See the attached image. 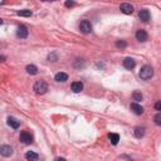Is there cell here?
Segmentation results:
<instances>
[{
  "label": "cell",
  "instance_id": "6da1fadb",
  "mask_svg": "<svg viewBox=\"0 0 161 161\" xmlns=\"http://www.w3.org/2000/svg\"><path fill=\"white\" fill-rule=\"evenodd\" d=\"M139 74H140V78H141V79L149 80V79H151L152 76H154V68H152L151 65H143Z\"/></svg>",
  "mask_w": 161,
  "mask_h": 161
},
{
  "label": "cell",
  "instance_id": "7a4b0ae2",
  "mask_svg": "<svg viewBox=\"0 0 161 161\" xmlns=\"http://www.w3.org/2000/svg\"><path fill=\"white\" fill-rule=\"evenodd\" d=\"M33 89H34L35 93H38V95H43V93H45L48 91V84L44 82V80H38V82H35Z\"/></svg>",
  "mask_w": 161,
  "mask_h": 161
},
{
  "label": "cell",
  "instance_id": "3957f363",
  "mask_svg": "<svg viewBox=\"0 0 161 161\" xmlns=\"http://www.w3.org/2000/svg\"><path fill=\"white\" fill-rule=\"evenodd\" d=\"M19 139H20V141H22L23 143H25V145H30V143L33 142V136L30 135L28 131H23V132L20 133Z\"/></svg>",
  "mask_w": 161,
  "mask_h": 161
},
{
  "label": "cell",
  "instance_id": "277c9868",
  "mask_svg": "<svg viewBox=\"0 0 161 161\" xmlns=\"http://www.w3.org/2000/svg\"><path fill=\"white\" fill-rule=\"evenodd\" d=\"M79 30L82 32L83 34H88L92 32V24L88 22V20H83V22H80L79 24Z\"/></svg>",
  "mask_w": 161,
  "mask_h": 161
},
{
  "label": "cell",
  "instance_id": "5b68a950",
  "mask_svg": "<svg viewBox=\"0 0 161 161\" xmlns=\"http://www.w3.org/2000/svg\"><path fill=\"white\" fill-rule=\"evenodd\" d=\"M0 154H2L4 157H9L13 155V147L9 145H3L0 147Z\"/></svg>",
  "mask_w": 161,
  "mask_h": 161
},
{
  "label": "cell",
  "instance_id": "8992f818",
  "mask_svg": "<svg viewBox=\"0 0 161 161\" xmlns=\"http://www.w3.org/2000/svg\"><path fill=\"white\" fill-rule=\"evenodd\" d=\"M139 18H140L141 22L147 23V22L150 20V11L147 10V9H142V10H140V13H139Z\"/></svg>",
  "mask_w": 161,
  "mask_h": 161
},
{
  "label": "cell",
  "instance_id": "52a82bcc",
  "mask_svg": "<svg viewBox=\"0 0 161 161\" xmlns=\"http://www.w3.org/2000/svg\"><path fill=\"white\" fill-rule=\"evenodd\" d=\"M135 65H136L135 59H132V58H130V57H127V58L124 59V67H125L126 69H132V68H135Z\"/></svg>",
  "mask_w": 161,
  "mask_h": 161
},
{
  "label": "cell",
  "instance_id": "ba28073f",
  "mask_svg": "<svg viewBox=\"0 0 161 161\" xmlns=\"http://www.w3.org/2000/svg\"><path fill=\"white\" fill-rule=\"evenodd\" d=\"M120 9H121V11H122L124 14H132V13H133V6L131 4H127V3L121 4Z\"/></svg>",
  "mask_w": 161,
  "mask_h": 161
},
{
  "label": "cell",
  "instance_id": "9c48e42d",
  "mask_svg": "<svg viewBox=\"0 0 161 161\" xmlns=\"http://www.w3.org/2000/svg\"><path fill=\"white\" fill-rule=\"evenodd\" d=\"M17 35H18L19 38H22V39H24V38L28 37V29H26V26H24V25L18 26V29H17Z\"/></svg>",
  "mask_w": 161,
  "mask_h": 161
},
{
  "label": "cell",
  "instance_id": "30bf717a",
  "mask_svg": "<svg viewBox=\"0 0 161 161\" xmlns=\"http://www.w3.org/2000/svg\"><path fill=\"white\" fill-rule=\"evenodd\" d=\"M131 110L133 111V113H135V115H139V116L143 113V108H142V106H141V104H139V103H136V102L131 103Z\"/></svg>",
  "mask_w": 161,
  "mask_h": 161
},
{
  "label": "cell",
  "instance_id": "8fae6325",
  "mask_svg": "<svg viewBox=\"0 0 161 161\" xmlns=\"http://www.w3.org/2000/svg\"><path fill=\"white\" fill-rule=\"evenodd\" d=\"M8 125L10 126V127H13V128H18L19 126H20V121L19 120H17L15 117H8Z\"/></svg>",
  "mask_w": 161,
  "mask_h": 161
},
{
  "label": "cell",
  "instance_id": "7c38bea8",
  "mask_svg": "<svg viewBox=\"0 0 161 161\" xmlns=\"http://www.w3.org/2000/svg\"><path fill=\"white\" fill-rule=\"evenodd\" d=\"M136 39L139 40V42H146L147 40V33L145 30H142V29L137 30L136 32Z\"/></svg>",
  "mask_w": 161,
  "mask_h": 161
},
{
  "label": "cell",
  "instance_id": "4fadbf2b",
  "mask_svg": "<svg viewBox=\"0 0 161 161\" xmlns=\"http://www.w3.org/2000/svg\"><path fill=\"white\" fill-rule=\"evenodd\" d=\"M56 80L57 82H65V80H68V74L67 73H63V72H59L56 74Z\"/></svg>",
  "mask_w": 161,
  "mask_h": 161
},
{
  "label": "cell",
  "instance_id": "5bb4252c",
  "mask_svg": "<svg viewBox=\"0 0 161 161\" xmlns=\"http://www.w3.org/2000/svg\"><path fill=\"white\" fill-rule=\"evenodd\" d=\"M82 89H83V83H82V82H73V83H72V91H73V92L79 93Z\"/></svg>",
  "mask_w": 161,
  "mask_h": 161
},
{
  "label": "cell",
  "instance_id": "9a60e30c",
  "mask_svg": "<svg viewBox=\"0 0 161 161\" xmlns=\"http://www.w3.org/2000/svg\"><path fill=\"white\" fill-rule=\"evenodd\" d=\"M25 159H26V161H37L38 160V154H35L34 151H28L25 154Z\"/></svg>",
  "mask_w": 161,
  "mask_h": 161
},
{
  "label": "cell",
  "instance_id": "2e32d148",
  "mask_svg": "<svg viewBox=\"0 0 161 161\" xmlns=\"http://www.w3.org/2000/svg\"><path fill=\"white\" fill-rule=\"evenodd\" d=\"M133 135H135V137H137V139L143 137V135H145V128H143V127H136L135 131H133Z\"/></svg>",
  "mask_w": 161,
  "mask_h": 161
},
{
  "label": "cell",
  "instance_id": "e0dca14e",
  "mask_svg": "<svg viewBox=\"0 0 161 161\" xmlns=\"http://www.w3.org/2000/svg\"><path fill=\"white\" fill-rule=\"evenodd\" d=\"M26 72H28L29 74H32V76H35L37 73H38V68L35 65H33V64H29V65H26Z\"/></svg>",
  "mask_w": 161,
  "mask_h": 161
},
{
  "label": "cell",
  "instance_id": "ac0fdd59",
  "mask_svg": "<svg viewBox=\"0 0 161 161\" xmlns=\"http://www.w3.org/2000/svg\"><path fill=\"white\" fill-rule=\"evenodd\" d=\"M108 139H110V141L112 142V145H117L118 141H120V136L117 135V133H110Z\"/></svg>",
  "mask_w": 161,
  "mask_h": 161
},
{
  "label": "cell",
  "instance_id": "d6986e66",
  "mask_svg": "<svg viewBox=\"0 0 161 161\" xmlns=\"http://www.w3.org/2000/svg\"><path fill=\"white\" fill-rule=\"evenodd\" d=\"M132 97H133V101H136V103H137V102H140V101H142V98H143L142 93H141V92H139V91H135V92H133Z\"/></svg>",
  "mask_w": 161,
  "mask_h": 161
},
{
  "label": "cell",
  "instance_id": "ffe728a7",
  "mask_svg": "<svg viewBox=\"0 0 161 161\" xmlns=\"http://www.w3.org/2000/svg\"><path fill=\"white\" fill-rule=\"evenodd\" d=\"M32 14H33V13H32L30 10H26V9L18 11V15H19V17H32Z\"/></svg>",
  "mask_w": 161,
  "mask_h": 161
},
{
  "label": "cell",
  "instance_id": "44dd1931",
  "mask_svg": "<svg viewBox=\"0 0 161 161\" xmlns=\"http://www.w3.org/2000/svg\"><path fill=\"white\" fill-rule=\"evenodd\" d=\"M154 122H155V125L161 126V112H160V113H157V115L154 117Z\"/></svg>",
  "mask_w": 161,
  "mask_h": 161
},
{
  "label": "cell",
  "instance_id": "7402d4cb",
  "mask_svg": "<svg viewBox=\"0 0 161 161\" xmlns=\"http://www.w3.org/2000/svg\"><path fill=\"white\" fill-rule=\"evenodd\" d=\"M116 47L117 48H126L127 44H126L125 40H117V42H116Z\"/></svg>",
  "mask_w": 161,
  "mask_h": 161
},
{
  "label": "cell",
  "instance_id": "603a6c76",
  "mask_svg": "<svg viewBox=\"0 0 161 161\" xmlns=\"http://www.w3.org/2000/svg\"><path fill=\"white\" fill-rule=\"evenodd\" d=\"M48 59H49L50 62H56V61H57V56H56V54H49V56H48Z\"/></svg>",
  "mask_w": 161,
  "mask_h": 161
},
{
  "label": "cell",
  "instance_id": "cb8c5ba5",
  "mask_svg": "<svg viewBox=\"0 0 161 161\" xmlns=\"http://www.w3.org/2000/svg\"><path fill=\"white\" fill-rule=\"evenodd\" d=\"M155 108H156V111H160V112H161V101H157V102L155 103Z\"/></svg>",
  "mask_w": 161,
  "mask_h": 161
},
{
  "label": "cell",
  "instance_id": "d4e9b609",
  "mask_svg": "<svg viewBox=\"0 0 161 161\" xmlns=\"http://www.w3.org/2000/svg\"><path fill=\"white\" fill-rule=\"evenodd\" d=\"M65 6H67V8L74 6V2H65Z\"/></svg>",
  "mask_w": 161,
  "mask_h": 161
},
{
  "label": "cell",
  "instance_id": "484cf974",
  "mask_svg": "<svg viewBox=\"0 0 161 161\" xmlns=\"http://www.w3.org/2000/svg\"><path fill=\"white\" fill-rule=\"evenodd\" d=\"M56 161H65V159H63V157H58Z\"/></svg>",
  "mask_w": 161,
  "mask_h": 161
}]
</instances>
